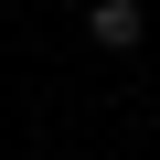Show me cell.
I'll return each instance as SVG.
<instances>
[{"label":"cell","mask_w":160,"mask_h":160,"mask_svg":"<svg viewBox=\"0 0 160 160\" xmlns=\"http://www.w3.org/2000/svg\"><path fill=\"white\" fill-rule=\"evenodd\" d=\"M75 22H86L96 53H139V43H149V0H86Z\"/></svg>","instance_id":"obj_1"},{"label":"cell","mask_w":160,"mask_h":160,"mask_svg":"<svg viewBox=\"0 0 160 160\" xmlns=\"http://www.w3.org/2000/svg\"><path fill=\"white\" fill-rule=\"evenodd\" d=\"M53 11H86V0H53Z\"/></svg>","instance_id":"obj_2"}]
</instances>
